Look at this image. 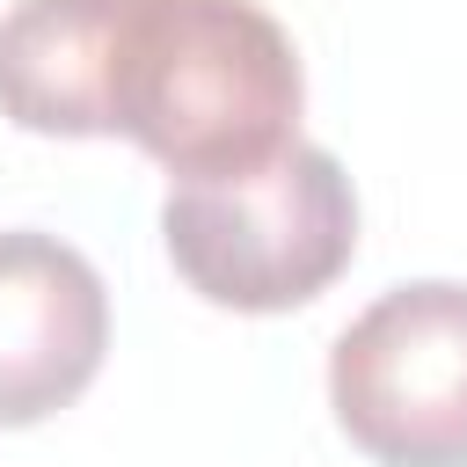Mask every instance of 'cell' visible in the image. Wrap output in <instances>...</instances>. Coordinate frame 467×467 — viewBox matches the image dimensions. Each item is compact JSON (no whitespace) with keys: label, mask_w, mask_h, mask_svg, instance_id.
<instances>
[{"label":"cell","mask_w":467,"mask_h":467,"mask_svg":"<svg viewBox=\"0 0 467 467\" xmlns=\"http://www.w3.org/2000/svg\"><path fill=\"white\" fill-rule=\"evenodd\" d=\"M306 73L255 0H131L109 66V139L182 175H226L299 139Z\"/></svg>","instance_id":"1"},{"label":"cell","mask_w":467,"mask_h":467,"mask_svg":"<svg viewBox=\"0 0 467 467\" xmlns=\"http://www.w3.org/2000/svg\"><path fill=\"white\" fill-rule=\"evenodd\" d=\"M175 277L226 314H292L358 255V190L314 139L226 175H182L161 204Z\"/></svg>","instance_id":"2"},{"label":"cell","mask_w":467,"mask_h":467,"mask_svg":"<svg viewBox=\"0 0 467 467\" xmlns=\"http://www.w3.org/2000/svg\"><path fill=\"white\" fill-rule=\"evenodd\" d=\"M328 409L372 467H467V285L379 292L328 350Z\"/></svg>","instance_id":"3"},{"label":"cell","mask_w":467,"mask_h":467,"mask_svg":"<svg viewBox=\"0 0 467 467\" xmlns=\"http://www.w3.org/2000/svg\"><path fill=\"white\" fill-rule=\"evenodd\" d=\"M109 350V292L95 263L36 226L0 234V431L73 409Z\"/></svg>","instance_id":"4"},{"label":"cell","mask_w":467,"mask_h":467,"mask_svg":"<svg viewBox=\"0 0 467 467\" xmlns=\"http://www.w3.org/2000/svg\"><path fill=\"white\" fill-rule=\"evenodd\" d=\"M131 0H15L0 15V117L36 139H109V66Z\"/></svg>","instance_id":"5"}]
</instances>
